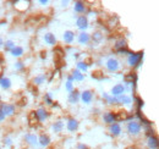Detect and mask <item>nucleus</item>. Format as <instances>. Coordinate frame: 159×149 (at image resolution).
Segmentation results:
<instances>
[{
    "instance_id": "1",
    "label": "nucleus",
    "mask_w": 159,
    "mask_h": 149,
    "mask_svg": "<svg viewBox=\"0 0 159 149\" xmlns=\"http://www.w3.org/2000/svg\"><path fill=\"white\" fill-rule=\"evenodd\" d=\"M126 131H127V133H129L130 136L136 137V136L141 134V132H142V125L139 124V121L132 120V121L127 122V125H126Z\"/></svg>"
},
{
    "instance_id": "2",
    "label": "nucleus",
    "mask_w": 159,
    "mask_h": 149,
    "mask_svg": "<svg viewBox=\"0 0 159 149\" xmlns=\"http://www.w3.org/2000/svg\"><path fill=\"white\" fill-rule=\"evenodd\" d=\"M142 57H143V52H139V53H131L130 52V54L127 55V65L130 67L139 66Z\"/></svg>"
},
{
    "instance_id": "3",
    "label": "nucleus",
    "mask_w": 159,
    "mask_h": 149,
    "mask_svg": "<svg viewBox=\"0 0 159 149\" xmlns=\"http://www.w3.org/2000/svg\"><path fill=\"white\" fill-rule=\"evenodd\" d=\"M105 67L109 72H118L120 69H121V62H120L119 59L116 57H109L105 62Z\"/></svg>"
},
{
    "instance_id": "4",
    "label": "nucleus",
    "mask_w": 159,
    "mask_h": 149,
    "mask_svg": "<svg viewBox=\"0 0 159 149\" xmlns=\"http://www.w3.org/2000/svg\"><path fill=\"white\" fill-rule=\"evenodd\" d=\"M0 109L4 112V115L6 117H11L15 115L16 112V108L14 104H9V103H0Z\"/></svg>"
},
{
    "instance_id": "5",
    "label": "nucleus",
    "mask_w": 159,
    "mask_h": 149,
    "mask_svg": "<svg viewBox=\"0 0 159 149\" xmlns=\"http://www.w3.org/2000/svg\"><path fill=\"white\" fill-rule=\"evenodd\" d=\"M33 115H34V117H36V121H38V122H44V121L48 120V117H49V111H48L47 109H44V108H39V109H37L36 111L33 112Z\"/></svg>"
},
{
    "instance_id": "6",
    "label": "nucleus",
    "mask_w": 159,
    "mask_h": 149,
    "mask_svg": "<svg viewBox=\"0 0 159 149\" xmlns=\"http://www.w3.org/2000/svg\"><path fill=\"white\" fill-rule=\"evenodd\" d=\"M76 26H77V28H79L81 32H86V29L88 28V19H87V16H84V15H81L77 17L76 20Z\"/></svg>"
},
{
    "instance_id": "7",
    "label": "nucleus",
    "mask_w": 159,
    "mask_h": 149,
    "mask_svg": "<svg viewBox=\"0 0 159 149\" xmlns=\"http://www.w3.org/2000/svg\"><path fill=\"white\" fill-rule=\"evenodd\" d=\"M103 122L107 125H111L114 122H116V114L113 111H105L102 116Z\"/></svg>"
},
{
    "instance_id": "8",
    "label": "nucleus",
    "mask_w": 159,
    "mask_h": 149,
    "mask_svg": "<svg viewBox=\"0 0 159 149\" xmlns=\"http://www.w3.org/2000/svg\"><path fill=\"white\" fill-rule=\"evenodd\" d=\"M122 94H126V88H125V86L122 84V83H118V84H115L113 88H111V91H110V95H113V97H120V95H122Z\"/></svg>"
},
{
    "instance_id": "9",
    "label": "nucleus",
    "mask_w": 159,
    "mask_h": 149,
    "mask_svg": "<svg viewBox=\"0 0 159 149\" xmlns=\"http://www.w3.org/2000/svg\"><path fill=\"white\" fill-rule=\"evenodd\" d=\"M77 42L81 45H87L91 42V34L87 32H80L77 36Z\"/></svg>"
},
{
    "instance_id": "10",
    "label": "nucleus",
    "mask_w": 159,
    "mask_h": 149,
    "mask_svg": "<svg viewBox=\"0 0 159 149\" xmlns=\"http://www.w3.org/2000/svg\"><path fill=\"white\" fill-rule=\"evenodd\" d=\"M80 99L84 103V104H91L93 100V92L92 91H83L80 94Z\"/></svg>"
},
{
    "instance_id": "11",
    "label": "nucleus",
    "mask_w": 159,
    "mask_h": 149,
    "mask_svg": "<svg viewBox=\"0 0 159 149\" xmlns=\"http://www.w3.org/2000/svg\"><path fill=\"white\" fill-rule=\"evenodd\" d=\"M121 132H122V129H121V125H120V124L114 122V124L109 125V133H110L111 136L118 137V136L121 134Z\"/></svg>"
},
{
    "instance_id": "12",
    "label": "nucleus",
    "mask_w": 159,
    "mask_h": 149,
    "mask_svg": "<svg viewBox=\"0 0 159 149\" xmlns=\"http://www.w3.org/2000/svg\"><path fill=\"white\" fill-rule=\"evenodd\" d=\"M25 141H26L27 144H30V146H32V147L38 146V137H37L36 134H33V133H27V134L25 136Z\"/></svg>"
},
{
    "instance_id": "13",
    "label": "nucleus",
    "mask_w": 159,
    "mask_h": 149,
    "mask_svg": "<svg viewBox=\"0 0 159 149\" xmlns=\"http://www.w3.org/2000/svg\"><path fill=\"white\" fill-rule=\"evenodd\" d=\"M66 129H67L69 132H75V131H77V129H79V121H77L76 119H74V117L69 119L67 122H66Z\"/></svg>"
},
{
    "instance_id": "14",
    "label": "nucleus",
    "mask_w": 159,
    "mask_h": 149,
    "mask_svg": "<svg viewBox=\"0 0 159 149\" xmlns=\"http://www.w3.org/2000/svg\"><path fill=\"white\" fill-rule=\"evenodd\" d=\"M62 40L65 44H72L75 40V33L72 31H65L62 34Z\"/></svg>"
},
{
    "instance_id": "15",
    "label": "nucleus",
    "mask_w": 159,
    "mask_h": 149,
    "mask_svg": "<svg viewBox=\"0 0 159 149\" xmlns=\"http://www.w3.org/2000/svg\"><path fill=\"white\" fill-rule=\"evenodd\" d=\"M43 39H44V42H45V44H47V45L53 47V45H55V44H57V37H55L53 33H50V32L45 33V34L43 36Z\"/></svg>"
},
{
    "instance_id": "16",
    "label": "nucleus",
    "mask_w": 159,
    "mask_h": 149,
    "mask_svg": "<svg viewBox=\"0 0 159 149\" xmlns=\"http://www.w3.org/2000/svg\"><path fill=\"white\" fill-rule=\"evenodd\" d=\"M74 11L77 14H84L87 11V6L82 1H75L74 2Z\"/></svg>"
},
{
    "instance_id": "17",
    "label": "nucleus",
    "mask_w": 159,
    "mask_h": 149,
    "mask_svg": "<svg viewBox=\"0 0 159 149\" xmlns=\"http://www.w3.org/2000/svg\"><path fill=\"white\" fill-rule=\"evenodd\" d=\"M118 104H121V105H131L132 104V98L127 94H122L118 97Z\"/></svg>"
},
{
    "instance_id": "18",
    "label": "nucleus",
    "mask_w": 159,
    "mask_h": 149,
    "mask_svg": "<svg viewBox=\"0 0 159 149\" xmlns=\"http://www.w3.org/2000/svg\"><path fill=\"white\" fill-rule=\"evenodd\" d=\"M38 144L40 147H48L50 144V137L45 133H42L38 137Z\"/></svg>"
},
{
    "instance_id": "19",
    "label": "nucleus",
    "mask_w": 159,
    "mask_h": 149,
    "mask_svg": "<svg viewBox=\"0 0 159 149\" xmlns=\"http://www.w3.org/2000/svg\"><path fill=\"white\" fill-rule=\"evenodd\" d=\"M147 147L148 149H158V139L156 136H149L147 138Z\"/></svg>"
},
{
    "instance_id": "20",
    "label": "nucleus",
    "mask_w": 159,
    "mask_h": 149,
    "mask_svg": "<svg viewBox=\"0 0 159 149\" xmlns=\"http://www.w3.org/2000/svg\"><path fill=\"white\" fill-rule=\"evenodd\" d=\"M80 92L79 91H76V89H74L72 92H70L69 94V103L70 104H77L80 100Z\"/></svg>"
},
{
    "instance_id": "21",
    "label": "nucleus",
    "mask_w": 159,
    "mask_h": 149,
    "mask_svg": "<svg viewBox=\"0 0 159 149\" xmlns=\"http://www.w3.org/2000/svg\"><path fill=\"white\" fill-rule=\"evenodd\" d=\"M0 87L2 89H10L11 88V79L9 77H0Z\"/></svg>"
},
{
    "instance_id": "22",
    "label": "nucleus",
    "mask_w": 159,
    "mask_h": 149,
    "mask_svg": "<svg viewBox=\"0 0 159 149\" xmlns=\"http://www.w3.org/2000/svg\"><path fill=\"white\" fill-rule=\"evenodd\" d=\"M64 127H65V125H64V122H62L61 120H58L57 122H54V124L52 125V130H53L54 133H60V132H62Z\"/></svg>"
},
{
    "instance_id": "23",
    "label": "nucleus",
    "mask_w": 159,
    "mask_h": 149,
    "mask_svg": "<svg viewBox=\"0 0 159 149\" xmlns=\"http://www.w3.org/2000/svg\"><path fill=\"white\" fill-rule=\"evenodd\" d=\"M103 99L108 103V104H111V105H116L118 104V98L116 97H113L110 94L103 93Z\"/></svg>"
},
{
    "instance_id": "24",
    "label": "nucleus",
    "mask_w": 159,
    "mask_h": 149,
    "mask_svg": "<svg viewBox=\"0 0 159 149\" xmlns=\"http://www.w3.org/2000/svg\"><path fill=\"white\" fill-rule=\"evenodd\" d=\"M11 55L14 56V57H21V56L23 55V53H25V50H23V48L20 47V45H16L11 52Z\"/></svg>"
},
{
    "instance_id": "25",
    "label": "nucleus",
    "mask_w": 159,
    "mask_h": 149,
    "mask_svg": "<svg viewBox=\"0 0 159 149\" xmlns=\"http://www.w3.org/2000/svg\"><path fill=\"white\" fill-rule=\"evenodd\" d=\"M126 45H127V42H126V39H124V38H121L119 40H116L115 42V49L119 52V50H124V49H126Z\"/></svg>"
},
{
    "instance_id": "26",
    "label": "nucleus",
    "mask_w": 159,
    "mask_h": 149,
    "mask_svg": "<svg viewBox=\"0 0 159 149\" xmlns=\"http://www.w3.org/2000/svg\"><path fill=\"white\" fill-rule=\"evenodd\" d=\"M72 78H74V82L75 81H77V82H81V81H83L84 79V74H82V72H80L79 70H74L72 71Z\"/></svg>"
},
{
    "instance_id": "27",
    "label": "nucleus",
    "mask_w": 159,
    "mask_h": 149,
    "mask_svg": "<svg viewBox=\"0 0 159 149\" xmlns=\"http://www.w3.org/2000/svg\"><path fill=\"white\" fill-rule=\"evenodd\" d=\"M65 88H66L67 92H72L74 91V78H72L71 74L67 76V81L65 83Z\"/></svg>"
},
{
    "instance_id": "28",
    "label": "nucleus",
    "mask_w": 159,
    "mask_h": 149,
    "mask_svg": "<svg viewBox=\"0 0 159 149\" xmlns=\"http://www.w3.org/2000/svg\"><path fill=\"white\" fill-rule=\"evenodd\" d=\"M16 47V44H15V42L14 40H6V42H4V50L5 52H11L14 48Z\"/></svg>"
},
{
    "instance_id": "29",
    "label": "nucleus",
    "mask_w": 159,
    "mask_h": 149,
    "mask_svg": "<svg viewBox=\"0 0 159 149\" xmlns=\"http://www.w3.org/2000/svg\"><path fill=\"white\" fill-rule=\"evenodd\" d=\"M76 66H77V69L76 70H79L80 72H87V70H88V64L86 62V61H79L77 64H76Z\"/></svg>"
},
{
    "instance_id": "30",
    "label": "nucleus",
    "mask_w": 159,
    "mask_h": 149,
    "mask_svg": "<svg viewBox=\"0 0 159 149\" xmlns=\"http://www.w3.org/2000/svg\"><path fill=\"white\" fill-rule=\"evenodd\" d=\"M45 74H39V76H36L34 78H33V84L34 86H40V84H43L44 83V81H45Z\"/></svg>"
},
{
    "instance_id": "31",
    "label": "nucleus",
    "mask_w": 159,
    "mask_h": 149,
    "mask_svg": "<svg viewBox=\"0 0 159 149\" xmlns=\"http://www.w3.org/2000/svg\"><path fill=\"white\" fill-rule=\"evenodd\" d=\"M91 40H93L94 43H100L103 40V34L100 32H96L93 33V36H91Z\"/></svg>"
},
{
    "instance_id": "32",
    "label": "nucleus",
    "mask_w": 159,
    "mask_h": 149,
    "mask_svg": "<svg viewBox=\"0 0 159 149\" xmlns=\"http://www.w3.org/2000/svg\"><path fill=\"white\" fill-rule=\"evenodd\" d=\"M44 103L47 104V105H53L54 104V100H53V97H52V94L50 93H47L44 95Z\"/></svg>"
},
{
    "instance_id": "33",
    "label": "nucleus",
    "mask_w": 159,
    "mask_h": 149,
    "mask_svg": "<svg viewBox=\"0 0 159 149\" xmlns=\"http://www.w3.org/2000/svg\"><path fill=\"white\" fill-rule=\"evenodd\" d=\"M14 67H15V70H16V71H22V70L25 69V64H23V62H21V61H16V62H15V65H14Z\"/></svg>"
},
{
    "instance_id": "34",
    "label": "nucleus",
    "mask_w": 159,
    "mask_h": 149,
    "mask_svg": "<svg viewBox=\"0 0 159 149\" xmlns=\"http://www.w3.org/2000/svg\"><path fill=\"white\" fill-rule=\"evenodd\" d=\"M4 142H5V144H6V146H11V144H12V139H11V138H9V137H7V138H5V139H4Z\"/></svg>"
},
{
    "instance_id": "35",
    "label": "nucleus",
    "mask_w": 159,
    "mask_h": 149,
    "mask_svg": "<svg viewBox=\"0 0 159 149\" xmlns=\"http://www.w3.org/2000/svg\"><path fill=\"white\" fill-rule=\"evenodd\" d=\"M77 149H88V147L84 143H80L79 146H77Z\"/></svg>"
},
{
    "instance_id": "36",
    "label": "nucleus",
    "mask_w": 159,
    "mask_h": 149,
    "mask_svg": "<svg viewBox=\"0 0 159 149\" xmlns=\"http://www.w3.org/2000/svg\"><path fill=\"white\" fill-rule=\"evenodd\" d=\"M5 119H6V116L4 115V112L1 111V109H0V122H2Z\"/></svg>"
},
{
    "instance_id": "37",
    "label": "nucleus",
    "mask_w": 159,
    "mask_h": 149,
    "mask_svg": "<svg viewBox=\"0 0 159 149\" xmlns=\"http://www.w3.org/2000/svg\"><path fill=\"white\" fill-rule=\"evenodd\" d=\"M39 4H42V5H47V4H49V1H48V0H40Z\"/></svg>"
},
{
    "instance_id": "38",
    "label": "nucleus",
    "mask_w": 159,
    "mask_h": 149,
    "mask_svg": "<svg viewBox=\"0 0 159 149\" xmlns=\"http://www.w3.org/2000/svg\"><path fill=\"white\" fill-rule=\"evenodd\" d=\"M2 47H4V40H2V38L0 37V50L2 49Z\"/></svg>"
},
{
    "instance_id": "39",
    "label": "nucleus",
    "mask_w": 159,
    "mask_h": 149,
    "mask_svg": "<svg viewBox=\"0 0 159 149\" xmlns=\"http://www.w3.org/2000/svg\"><path fill=\"white\" fill-rule=\"evenodd\" d=\"M69 2H70V1H61V5H62V6H67Z\"/></svg>"
},
{
    "instance_id": "40",
    "label": "nucleus",
    "mask_w": 159,
    "mask_h": 149,
    "mask_svg": "<svg viewBox=\"0 0 159 149\" xmlns=\"http://www.w3.org/2000/svg\"><path fill=\"white\" fill-rule=\"evenodd\" d=\"M0 103H1V95H0Z\"/></svg>"
},
{
    "instance_id": "41",
    "label": "nucleus",
    "mask_w": 159,
    "mask_h": 149,
    "mask_svg": "<svg viewBox=\"0 0 159 149\" xmlns=\"http://www.w3.org/2000/svg\"><path fill=\"white\" fill-rule=\"evenodd\" d=\"M0 74H1V66H0Z\"/></svg>"
}]
</instances>
